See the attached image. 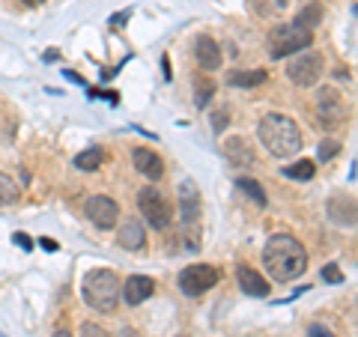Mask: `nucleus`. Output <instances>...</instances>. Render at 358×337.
<instances>
[{"mask_svg":"<svg viewBox=\"0 0 358 337\" xmlns=\"http://www.w3.org/2000/svg\"><path fill=\"white\" fill-rule=\"evenodd\" d=\"M27 6H39V3H45V0H24Z\"/></svg>","mask_w":358,"mask_h":337,"instance_id":"nucleus-35","label":"nucleus"},{"mask_svg":"<svg viewBox=\"0 0 358 337\" xmlns=\"http://www.w3.org/2000/svg\"><path fill=\"white\" fill-rule=\"evenodd\" d=\"M263 263L268 268V275L275 280H296L299 275H305L308 268V251L296 236H287V233H278L266 242L263 248Z\"/></svg>","mask_w":358,"mask_h":337,"instance_id":"nucleus-1","label":"nucleus"},{"mask_svg":"<svg viewBox=\"0 0 358 337\" xmlns=\"http://www.w3.org/2000/svg\"><path fill=\"white\" fill-rule=\"evenodd\" d=\"M212 89H215V84H212L209 78H206L203 84H197V99H194V105H197V108H206V105H209V99H212Z\"/></svg>","mask_w":358,"mask_h":337,"instance_id":"nucleus-25","label":"nucleus"},{"mask_svg":"<svg viewBox=\"0 0 358 337\" xmlns=\"http://www.w3.org/2000/svg\"><path fill=\"white\" fill-rule=\"evenodd\" d=\"M215 284H218V268H212L206 263L185 266L182 272H179V289H182L185 296H192V299L209 293Z\"/></svg>","mask_w":358,"mask_h":337,"instance_id":"nucleus-5","label":"nucleus"},{"mask_svg":"<svg viewBox=\"0 0 358 337\" xmlns=\"http://www.w3.org/2000/svg\"><path fill=\"white\" fill-rule=\"evenodd\" d=\"M13 239H15L18 248H24V251H30V248H33V242H30V236H27V233H15Z\"/></svg>","mask_w":358,"mask_h":337,"instance_id":"nucleus-29","label":"nucleus"},{"mask_svg":"<svg viewBox=\"0 0 358 337\" xmlns=\"http://www.w3.org/2000/svg\"><path fill=\"white\" fill-rule=\"evenodd\" d=\"M117 239H120V248H126V251H141L143 242H147V233H143V224H141L138 218H126V221L120 224Z\"/></svg>","mask_w":358,"mask_h":337,"instance_id":"nucleus-13","label":"nucleus"},{"mask_svg":"<svg viewBox=\"0 0 358 337\" xmlns=\"http://www.w3.org/2000/svg\"><path fill=\"white\" fill-rule=\"evenodd\" d=\"M155 293V280L147 278V275H131L126 284H122V299H126V305H143L150 296Z\"/></svg>","mask_w":358,"mask_h":337,"instance_id":"nucleus-12","label":"nucleus"},{"mask_svg":"<svg viewBox=\"0 0 358 337\" xmlns=\"http://www.w3.org/2000/svg\"><path fill=\"white\" fill-rule=\"evenodd\" d=\"M81 337H108V331L102 329V325H96V322H84L81 325Z\"/></svg>","mask_w":358,"mask_h":337,"instance_id":"nucleus-27","label":"nucleus"},{"mask_svg":"<svg viewBox=\"0 0 358 337\" xmlns=\"http://www.w3.org/2000/svg\"><path fill=\"white\" fill-rule=\"evenodd\" d=\"M18 200V185L13 182V176L0 173V206H9Z\"/></svg>","mask_w":358,"mask_h":337,"instance_id":"nucleus-23","label":"nucleus"},{"mask_svg":"<svg viewBox=\"0 0 358 337\" xmlns=\"http://www.w3.org/2000/svg\"><path fill=\"white\" fill-rule=\"evenodd\" d=\"M322 280H329V284H341L343 280V272L334 263H329L326 268H322Z\"/></svg>","mask_w":358,"mask_h":337,"instance_id":"nucleus-26","label":"nucleus"},{"mask_svg":"<svg viewBox=\"0 0 358 337\" xmlns=\"http://www.w3.org/2000/svg\"><path fill=\"white\" fill-rule=\"evenodd\" d=\"M329 218L341 227H355L358 224V200L352 194H334L329 200Z\"/></svg>","mask_w":358,"mask_h":337,"instance_id":"nucleus-11","label":"nucleus"},{"mask_svg":"<svg viewBox=\"0 0 358 337\" xmlns=\"http://www.w3.org/2000/svg\"><path fill=\"white\" fill-rule=\"evenodd\" d=\"M257 134H260V143L266 147V152L275 155V159H289V155H296L301 150V131L287 114L263 117Z\"/></svg>","mask_w":358,"mask_h":337,"instance_id":"nucleus-2","label":"nucleus"},{"mask_svg":"<svg viewBox=\"0 0 358 337\" xmlns=\"http://www.w3.org/2000/svg\"><path fill=\"white\" fill-rule=\"evenodd\" d=\"M54 337H72V331H66V329H57V331H54Z\"/></svg>","mask_w":358,"mask_h":337,"instance_id":"nucleus-34","label":"nucleus"},{"mask_svg":"<svg viewBox=\"0 0 358 337\" xmlns=\"http://www.w3.org/2000/svg\"><path fill=\"white\" fill-rule=\"evenodd\" d=\"M266 81V72L263 69H242V72H233L227 78L230 87H260Z\"/></svg>","mask_w":358,"mask_h":337,"instance_id":"nucleus-20","label":"nucleus"},{"mask_svg":"<svg viewBox=\"0 0 358 337\" xmlns=\"http://www.w3.org/2000/svg\"><path fill=\"white\" fill-rule=\"evenodd\" d=\"M84 215L90 218L93 227L110 230V227H117V221H120V206H117V200H110L105 194H93V197H87V203H84Z\"/></svg>","mask_w":358,"mask_h":337,"instance_id":"nucleus-8","label":"nucleus"},{"mask_svg":"<svg viewBox=\"0 0 358 337\" xmlns=\"http://www.w3.org/2000/svg\"><path fill=\"white\" fill-rule=\"evenodd\" d=\"M138 206H141V215L147 218L150 227L155 230H164L167 224L173 221V212H171V203L164 200L162 191H155V188H143L141 194H138Z\"/></svg>","mask_w":358,"mask_h":337,"instance_id":"nucleus-6","label":"nucleus"},{"mask_svg":"<svg viewBox=\"0 0 358 337\" xmlns=\"http://www.w3.org/2000/svg\"><path fill=\"white\" fill-rule=\"evenodd\" d=\"M194 57H197V63L203 66L206 72L218 69V66H221V48H218V42L212 39V36H197V42H194Z\"/></svg>","mask_w":358,"mask_h":337,"instance_id":"nucleus-14","label":"nucleus"},{"mask_svg":"<svg viewBox=\"0 0 358 337\" xmlns=\"http://www.w3.org/2000/svg\"><path fill=\"white\" fill-rule=\"evenodd\" d=\"M131 159H134V167L147 176V179H162V173H164V164H162V159L155 155L152 150H147V147H138L131 152Z\"/></svg>","mask_w":358,"mask_h":337,"instance_id":"nucleus-17","label":"nucleus"},{"mask_svg":"<svg viewBox=\"0 0 358 337\" xmlns=\"http://www.w3.org/2000/svg\"><path fill=\"white\" fill-rule=\"evenodd\" d=\"M39 245H42V248H45V251H57V242H51V239H42Z\"/></svg>","mask_w":358,"mask_h":337,"instance_id":"nucleus-32","label":"nucleus"},{"mask_svg":"<svg viewBox=\"0 0 358 337\" xmlns=\"http://www.w3.org/2000/svg\"><path fill=\"white\" fill-rule=\"evenodd\" d=\"M308 337H334L329 329H326V325H320V322H313L310 325V329H308Z\"/></svg>","mask_w":358,"mask_h":337,"instance_id":"nucleus-28","label":"nucleus"},{"mask_svg":"<svg viewBox=\"0 0 358 337\" xmlns=\"http://www.w3.org/2000/svg\"><path fill=\"white\" fill-rule=\"evenodd\" d=\"M236 278H239V287H242L248 296H254V299H266V296H268L266 278H263L260 272H254L251 266H239V268H236Z\"/></svg>","mask_w":358,"mask_h":337,"instance_id":"nucleus-16","label":"nucleus"},{"mask_svg":"<svg viewBox=\"0 0 358 337\" xmlns=\"http://www.w3.org/2000/svg\"><path fill=\"white\" fill-rule=\"evenodd\" d=\"M338 152H341V143H338V141H331V138H329V141H322V143H320V150H317L320 162H331Z\"/></svg>","mask_w":358,"mask_h":337,"instance_id":"nucleus-24","label":"nucleus"},{"mask_svg":"<svg viewBox=\"0 0 358 337\" xmlns=\"http://www.w3.org/2000/svg\"><path fill=\"white\" fill-rule=\"evenodd\" d=\"M299 24H305L308 30H313V27H317V24H322V6L320 3H310V6H305V9H301V13H299Z\"/></svg>","mask_w":358,"mask_h":337,"instance_id":"nucleus-22","label":"nucleus"},{"mask_svg":"<svg viewBox=\"0 0 358 337\" xmlns=\"http://www.w3.org/2000/svg\"><path fill=\"white\" fill-rule=\"evenodd\" d=\"M120 337H138V331H134V329H122Z\"/></svg>","mask_w":358,"mask_h":337,"instance_id":"nucleus-33","label":"nucleus"},{"mask_svg":"<svg viewBox=\"0 0 358 337\" xmlns=\"http://www.w3.org/2000/svg\"><path fill=\"white\" fill-rule=\"evenodd\" d=\"M224 122H227V114H224V110H215V114H212V129L221 131V129H224Z\"/></svg>","mask_w":358,"mask_h":337,"instance_id":"nucleus-30","label":"nucleus"},{"mask_svg":"<svg viewBox=\"0 0 358 337\" xmlns=\"http://www.w3.org/2000/svg\"><path fill=\"white\" fill-rule=\"evenodd\" d=\"M310 42H313V30L299 24V21H289V24L272 30V36H268V57L272 60L289 57V54H299L301 48H310Z\"/></svg>","mask_w":358,"mask_h":337,"instance_id":"nucleus-4","label":"nucleus"},{"mask_svg":"<svg viewBox=\"0 0 358 337\" xmlns=\"http://www.w3.org/2000/svg\"><path fill=\"white\" fill-rule=\"evenodd\" d=\"M313 173H317V167H313V162H308V159H301V162H296V164L284 167V176H289V179H301V182L313 179Z\"/></svg>","mask_w":358,"mask_h":337,"instance_id":"nucleus-21","label":"nucleus"},{"mask_svg":"<svg viewBox=\"0 0 358 337\" xmlns=\"http://www.w3.org/2000/svg\"><path fill=\"white\" fill-rule=\"evenodd\" d=\"M131 18V9H126V13H117L114 18H110V24H117V27H122V21H129Z\"/></svg>","mask_w":358,"mask_h":337,"instance_id":"nucleus-31","label":"nucleus"},{"mask_svg":"<svg viewBox=\"0 0 358 337\" xmlns=\"http://www.w3.org/2000/svg\"><path fill=\"white\" fill-rule=\"evenodd\" d=\"M236 188H239L248 200H254L257 206H266V203H268V197H266L263 185L257 182V179H251V176H239V179H236Z\"/></svg>","mask_w":358,"mask_h":337,"instance_id":"nucleus-18","label":"nucleus"},{"mask_svg":"<svg viewBox=\"0 0 358 337\" xmlns=\"http://www.w3.org/2000/svg\"><path fill=\"white\" fill-rule=\"evenodd\" d=\"M289 81L299 87H313L322 78V54L317 51H301L299 57L287 66Z\"/></svg>","mask_w":358,"mask_h":337,"instance_id":"nucleus-7","label":"nucleus"},{"mask_svg":"<svg viewBox=\"0 0 358 337\" xmlns=\"http://www.w3.org/2000/svg\"><path fill=\"white\" fill-rule=\"evenodd\" d=\"M317 120H320L322 129H338V126H343V120H346V105H343V99H341L338 89L326 87V89H322V93L317 96Z\"/></svg>","mask_w":358,"mask_h":337,"instance_id":"nucleus-9","label":"nucleus"},{"mask_svg":"<svg viewBox=\"0 0 358 337\" xmlns=\"http://www.w3.org/2000/svg\"><path fill=\"white\" fill-rule=\"evenodd\" d=\"M105 164V150L102 147H90L81 155H75V167L78 171H99Z\"/></svg>","mask_w":358,"mask_h":337,"instance_id":"nucleus-19","label":"nucleus"},{"mask_svg":"<svg viewBox=\"0 0 358 337\" xmlns=\"http://www.w3.org/2000/svg\"><path fill=\"white\" fill-rule=\"evenodd\" d=\"M224 155H227V162L233 167H251L254 164V150L245 138H227V143H224Z\"/></svg>","mask_w":358,"mask_h":337,"instance_id":"nucleus-15","label":"nucleus"},{"mask_svg":"<svg viewBox=\"0 0 358 337\" xmlns=\"http://www.w3.org/2000/svg\"><path fill=\"white\" fill-rule=\"evenodd\" d=\"M81 296L93 310L110 313V310H117L122 299V284L110 268H90L81 280Z\"/></svg>","mask_w":358,"mask_h":337,"instance_id":"nucleus-3","label":"nucleus"},{"mask_svg":"<svg viewBox=\"0 0 358 337\" xmlns=\"http://www.w3.org/2000/svg\"><path fill=\"white\" fill-rule=\"evenodd\" d=\"M176 197H179V215H182L188 227H194L200 218V191L194 185V179H182L176 188Z\"/></svg>","mask_w":358,"mask_h":337,"instance_id":"nucleus-10","label":"nucleus"}]
</instances>
